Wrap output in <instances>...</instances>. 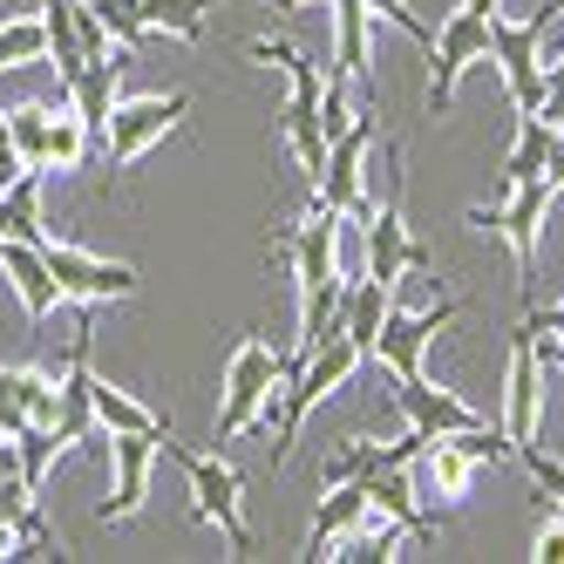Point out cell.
Returning <instances> with one entry per match:
<instances>
[{
	"label": "cell",
	"instance_id": "obj_20",
	"mask_svg": "<svg viewBox=\"0 0 564 564\" xmlns=\"http://www.w3.org/2000/svg\"><path fill=\"white\" fill-rule=\"evenodd\" d=\"M415 482H422V497H429V503H435V497H442V503H463V497H469V482H476V463L456 449L449 435H429V449L415 456Z\"/></svg>",
	"mask_w": 564,
	"mask_h": 564
},
{
	"label": "cell",
	"instance_id": "obj_9",
	"mask_svg": "<svg viewBox=\"0 0 564 564\" xmlns=\"http://www.w3.org/2000/svg\"><path fill=\"white\" fill-rule=\"evenodd\" d=\"M368 150H375V123L368 116H354V123L327 143V171H319V184H313V197L319 205H334L340 218H360L368 225Z\"/></svg>",
	"mask_w": 564,
	"mask_h": 564
},
{
	"label": "cell",
	"instance_id": "obj_5",
	"mask_svg": "<svg viewBox=\"0 0 564 564\" xmlns=\"http://www.w3.org/2000/svg\"><path fill=\"white\" fill-rule=\"evenodd\" d=\"M401 191H409V177H401V156H394V191H388V205L368 212V279H381L388 293H394L409 272H435V252L409 238V205H401Z\"/></svg>",
	"mask_w": 564,
	"mask_h": 564
},
{
	"label": "cell",
	"instance_id": "obj_19",
	"mask_svg": "<svg viewBox=\"0 0 564 564\" xmlns=\"http://www.w3.org/2000/svg\"><path fill=\"white\" fill-rule=\"evenodd\" d=\"M360 517H368V482H334V490L319 497V510H313V531H306L300 557H334V544L354 531Z\"/></svg>",
	"mask_w": 564,
	"mask_h": 564
},
{
	"label": "cell",
	"instance_id": "obj_13",
	"mask_svg": "<svg viewBox=\"0 0 564 564\" xmlns=\"http://www.w3.org/2000/svg\"><path fill=\"white\" fill-rule=\"evenodd\" d=\"M388 394H394V409L409 415V429H422V435H463V429H476V422H490L482 409H469L463 394L429 388L422 375H388Z\"/></svg>",
	"mask_w": 564,
	"mask_h": 564
},
{
	"label": "cell",
	"instance_id": "obj_28",
	"mask_svg": "<svg viewBox=\"0 0 564 564\" xmlns=\"http://www.w3.org/2000/svg\"><path fill=\"white\" fill-rule=\"evenodd\" d=\"M14 449H21V482L42 497V482H48V469H55V456H62L55 429H48V422H28V429L14 435Z\"/></svg>",
	"mask_w": 564,
	"mask_h": 564
},
{
	"label": "cell",
	"instance_id": "obj_8",
	"mask_svg": "<svg viewBox=\"0 0 564 564\" xmlns=\"http://www.w3.org/2000/svg\"><path fill=\"white\" fill-rule=\"evenodd\" d=\"M42 259H48V272H55V286L68 293V306L130 300V293L143 286L137 265H123V259H96V252H83V246H62V238H42Z\"/></svg>",
	"mask_w": 564,
	"mask_h": 564
},
{
	"label": "cell",
	"instance_id": "obj_26",
	"mask_svg": "<svg viewBox=\"0 0 564 564\" xmlns=\"http://www.w3.org/2000/svg\"><path fill=\"white\" fill-rule=\"evenodd\" d=\"M48 123H55V116L42 102H14L8 109V130H14V150H21L28 171H48Z\"/></svg>",
	"mask_w": 564,
	"mask_h": 564
},
{
	"label": "cell",
	"instance_id": "obj_31",
	"mask_svg": "<svg viewBox=\"0 0 564 564\" xmlns=\"http://www.w3.org/2000/svg\"><path fill=\"white\" fill-rule=\"evenodd\" d=\"M368 14H375V21H394V28L409 34L415 48H429V42H435V28H422V21H415V8H409V0H368Z\"/></svg>",
	"mask_w": 564,
	"mask_h": 564
},
{
	"label": "cell",
	"instance_id": "obj_6",
	"mask_svg": "<svg viewBox=\"0 0 564 564\" xmlns=\"http://www.w3.org/2000/svg\"><path fill=\"white\" fill-rule=\"evenodd\" d=\"M538 42H544V21L523 14V21H503L490 14V62L503 75V96L517 116H538L544 109V62H538Z\"/></svg>",
	"mask_w": 564,
	"mask_h": 564
},
{
	"label": "cell",
	"instance_id": "obj_12",
	"mask_svg": "<svg viewBox=\"0 0 564 564\" xmlns=\"http://www.w3.org/2000/svg\"><path fill=\"white\" fill-rule=\"evenodd\" d=\"M449 319H456V300H435V306H422V313L388 306L381 340H375V368H388V375H422V354H429V340L449 327Z\"/></svg>",
	"mask_w": 564,
	"mask_h": 564
},
{
	"label": "cell",
	"instance_id": "obj_16",
	"mask_svg": "<svg viewBox=\"0 0 564 564\" xmlns=\"http://www.w3.org/2000/svg\"><path fill=\"white\" fill-rule=\"evenodd\" d=\"M394 293L381 286V279H347V293H340V319H334V334H347L360 347V360H375V340H381V319H388Z\"/></svg>",
	"mask_w": 564,
	"mask_h": 564
},
{
	"label": "cell",
	"instance_id": "obj_14",
	"mask_svg": "<svg viewBox=\"0 0 564 564\" xmlns=\"http://www.w3.org/2000/svg\"><path fill=\"white\" fill-rule=\"evenodd\" d=\"M0 279L14 286L21 313L42 327V319H55V306H68V293L55 286V272L42 259V246H28V238H0Z\"/></svg>",
	"mask_w": 564,
	"mask_h": 564
},
{
	"label": "cell",
	"instance_id": "obj_36",
	"mask_svg": "<svg viewBox=\"0 0 564 564\" xmlns=\"http://www.w3.org/2000/svg\"><path fill=\"white\" fill-rule=\"evenodd\" d=\"M279 14H300V8H319V0H272Z\"/></svg>",
	"mask_w": 564,
	"mask_h": 564
},
{
	"label": "cell",
	"instance_id": "obj_35",
	"mask_svg": "<svg viewBox=\"0 0 564 564\" xmlns=\"http://www.w3.org/2000/svg\"><path fill=\"white\" fill-rule=\"evenodd\" d=\"M557 191H564V130H557V143H551V171H544Z\"/></svg>",
	"mask_w": 564,
	"mask_h": 564
},
{
	"label": "cell",
	"instance_id": "obj_25",
	"mask_svg": "<svg viewBox=\"0 0 564 564\" xmlns=\"http://www.w3.org/2000/svg\"><path fill=\"white\" fill-rule=\"evenodd\" d=\"M48 55V34H42V14H8L0 21V75L8 68H28Z\"/></svg>",
	"mask_w": 564,
	"mask_h": 564
},
{
	"label": "cell",
	"instance_id": "obj_33",
	"mask_svg": "<svg viewBox=\"0 0 564 564\" xmlns=\"http://www.w3.org/2000/svg\"><path fill=\"white\" fill-rule=\"evenodd\" d=\"M538 116H544L551 130H564V55L544 68V109H538Z\"/></svg>",
	"mask_w": 564,
	"mask_h": 564
},
{
	"label": "cell",
	"instance_id": "obj_1",
	"mask_svg": "<svg viewBox=\"0 0 564 564\" xmlns=\"http://www.w3.org/2000/svg\"><path fill=\"white\" fill-rule=\"evenodd\" d=\"M300 360L306 354H279L265 334H246L231 347V360H225V401H218V429H212V449H225V442H238L252 422H259V409H265V394L286 381V375H300Z\"/></svg>",
	"mask_w": 564,
	"mask_h": 564
},
{
	"label": "cell",
	"instance_id": "obj_3",
	"mask_svg": "<svg viewBox=\"0 0 564 564\" xmlns=\"http://www.w3.org/2000/svg\"><path fill=\"white\" fill-rule=\"evenodd\" d=\"M551 197H557V184H551V177H531V184L503 191V205H476V212L463 218L469 231H490V238H503V246H510L523 306H531V293H538V231H544Z\"/></svg>",
	"mask_w": 564,
	"mask_h": 564
},
{
	"label": "cell",
	"instance_id": "obj_30",
	"mask_svg": "<svg viewBox=\"0 0 564 564\" xmlns=\"http://www.w3.org/2000/svg\"><path fill=\"white\" fill-rule=\"evenodd\" d=\"M14 557H68V551H62V538L48 531V517L34 510V503L14 517Z\"/></svg>",
	"mask_w": 564,
	"mask_h": 564
},
{
	"label": "cell",
	"instance_id": "obj_34",
	"mask_svg": "<svg viewBox=\"0 0 564 564\" xmlns=\"http://www.w3.org/2000/svg\"><path fill=\"white\" fill-rule=\"evenodd\" d=\"M28 164H21V150H14V130H8V109H0V191H8L14 177H21Z\"/></svg>",
	"mask_w": 564,
	"mask_h": 564
},
{
	"label": "cell",
	"instance_id": "obj_17",
	"mask_svg": "<svg viewBox=\"0 0 564 564\" xmlns=\"http://www.w3.org/2000/svg\"><path fill=\"white\" fill-rule=\"evenodd\" d=\"M368 503L388 510L409 538H435V517L422 510V482H415V463H394V469H375L368 476Z\"/></svg>",
	"mask_w": 564,
	"mask_h": 564
},
{
	"label": "cell",
	"instance_id": "obj_29",
	"mask_svg": "<svg viewBox=\"0 0 564 564\" xmlns=\"http://www.w3.org/2000/svg\"><path fill=\"white\" fill-rule=\"evenodd\" d=\"M89 8L102 14V28L116 34V48H123V55H137V48L150 42V21H143V0H89Z\"/></svg>",
	"mask_w": 564,
	"mask_h": 564
},
{
	"label": "cell",
	"instance_id": "obj_4",
	"mask_svg": "<svg viewBox=\"0 0 564 564\" xmlns=\"http://www.w3.org/2000/svg\"><path fill=\"white\" fill-rule=\"evenodd\" d=\"M191 116V96L171 89V96H130V102H116L109 109V130H102V156H109V171H137L143 164V150H156L177 123Z\"/></svg>",
	"mask_w": 564,
	"mask_h": 564
},
{
	"label": "cell",
	"instance_id": "obj_23",
	"mask_svg": "<svg viewBox=\"0 0 564 564\" xmlns=\"http://www.w3.org/2000/svg\"><path fill=\"white\" fill-rule=\"evenodd\" d=\"M8 394L21 401L28 422H55V388H62V368H0Z\"/></svg>",
	"mask_w": 564,
	"mask_h": 564
},
{
	"label": "cell",
	"instance_id": "obj_27",
	"mask_svg": "<svg viewBox=\"0 0 564 564\" xmlns=\"http://www.w3.org/2000/svg\"><path fill=\"white\" fill-rule=\"evenodd\" d=\"M89 150H102V143L89 137V123H83L75 109L48 123V171H83V164H89Z\"/></svg>",
	"mask_w": 564,
	"mask_h": 564
},
{
	"label": "cell",
	"instance_id": "obj_2",
	"mask_svg": "<svg viewBox=\"0 0 564 564\" xmlns=\"http://www.w3.org/2000/svg\"><path fill=\"white\" fill-rule=\"evenodd\" d=\"M164 456L184 463V476H191V517L197 523H218L225 544H231V557H252L259 538H252V523H246V476L225 463V449L197 456V449H184V442L164 435Z\"/></svg>",
	"mask_w": 564,
	"mask_h": 564
},
{
	"label": "cell",
	"instance_id": "obj_11",
	"mask_svg": "<svg viewBox=\"0 0 564 564\" xmlns=\"http://www.w3.org/2000/svg\"><path fill=\"white\" fill-rule=\"evenodd\" d=\"M164 435H171V429H156V435H109L116 490L96 503L102 523H130V517L150 503V469H156V456H164Z\"/></svg>",
	"mask_w": 564,
	"mask_h": 564
},
{
	"label": "cell",
	"instance_id": "obj_24",
	"mask_svg": "<svg viewBox=\"0 0 564 564\" xmlns=\"http://www.w3.org/2000/svg\"><path fill=\"white\" fill-rule=\"evenodd\" d=\"M205 8H225V0H143V21L197 48V42H205Z\"/></svg>",
	"mask_w": 564,
	"mask_h": 564
},
{
	"label": "cell",
	"instance_id": "obj_7",
	"mask_svg": "<svg viewBox=\"0 0 564 564\" xmlns=\"http://www.w3.org/2000/svg\"><path fill=\"white\" fill-rule=\"evenodd\" d=\"M482 55H490V14L449 8V14H442V28H435V42H429V116L449 109L463 68H476Z\"/></svg>",
	"mask_w": 564,
	"mask_h": 564
},
{
	"label": "cell",
	"instance_id": "obj_10",
	"mask_svg": "<svg viewBox=\"0 0 564 564\" xmlns=\"http://www.w3.org/2000/svg\"><path fill=\"white\" fill-rule=\"evenodd\" d=\"M544 429V360L531 347V327L517 319V334H510V388H503V435H510V449H523V442H538Z\"/></svg>",
	"mask_w": 564,
	"mask_h": 564
},
{
	"label": "cell",
	"instance_id": "obj_22",
	"mask_svg": "<svg viewBox=\"0 0 564 564\" xmlns=\"http://www.w3.org/2000/svg\"><path fill=\"white\" fill-rule=\"evenodd\" d=\"M551 143H557V130L544 123V116H517V143H510V156H503V191H517V184H531V177H544L551 171Z\"/></svg>",
	"mask_w": 564,
	"mask_h": 564
},
{
	"label": "cell",
	"instance_id": "obj_15",
	"mask_svg": "<svg viewBox=\"0 0 564 564\" xmlns=\"http://www.w3.org/2000/svg\"><path fill=\"white\" fill-rule=\"evenodd\" d=\"M62 89H68V109L89 123V137L102 143L109 130V109L123 102V55H89L83 68H68L62 75Z\"/></svg>",
	"mask_w": 564,
	"mask_h": 564
},
{
	"label": "cell",
	"instance_id": "obj_32",
	"mask_svg": "<svg viewBox=\"0 0 564 564\" xmlns=\"http://www.w3.org/2000/svg\"><path fill=\"white\" fill-rule=\"evenodd\" d=\"M538 564H564V503H551L544 510V531H538V551H531Z\"/></svg>",
	"mask_w": 564,
	"mask_h": 564
},
{
	"label": "cell",
	"instance_id": "obj_18",
	"mask_svg": "<svg viewBox=\"0 0 564 564\" xmlns=\"http://www.w3.org/2000/svg\"><path fill=\"white\" fill-rule=\"evenodd\" d=\"M368 0H334V75H347L354 89L375 83V55H368Z\"/></svg>",
	"mask_w": 564,
	"mask_h": 564
},
{
	"label": "cell",
	"instance_id": "obj_21",
	"mask_svg": "<svg viewBox=\"0 0 564 564\" xmlns=\"http://www.w3.org/2000/svg\"><path fill=\"white\" fill-rule=\"evenodd\" d=\"M89 409H96V429H102V435H156V429H164V415L143 409L130 388H116V381H102V375L89 381Z\"/></svg>",
	"mask_w": 564,
	"mask_h": 564
}]
</instances>
